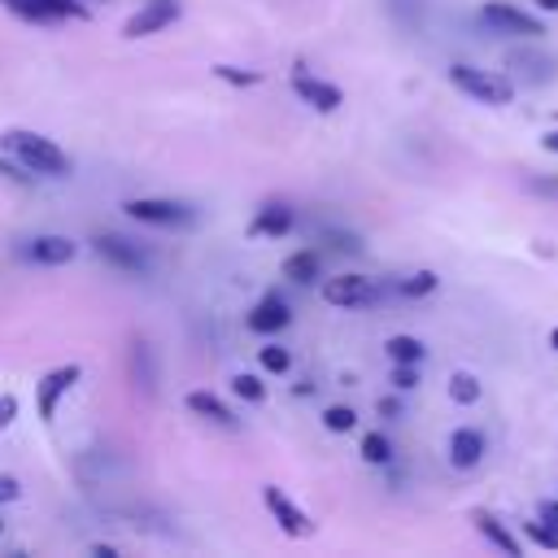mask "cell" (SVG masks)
Masks as SVG:
<instances>
[{"mask_svg":"<svg viewBox=\"0 0 558 558\" xmlns=\"http://www.w3.org/2000/svg\"><path fill=\"white\" fill-rule=\"evenodd\" d=\"M480 17H484V26H493L497 35H527V39H532V35H545V26H541L532 13L514 9V4H501V0L484 4Z\"/></svg>","mask_w":558,"mask_h":558,"instance_id":"obj_10","label":"cell"},{"mask_svg":"<svg viewBox=\"0 0 558 558\" xmlns=\"http://www.w3.org/2000/svg\"><path fill=\"white\" fill-rule=\"evenodd\" d=\"M292 92H296L314 113H336V109L344 105V92H340L336 83L310 74V70H292Z\"/></svg>","mask_w":558,"mask_h":558,"instance_id":"obj_9","label":"cell"},{"mask_svg":"<svg viewBox=\"0 0 558 558\" xmlns=\"http://www.w3.org/2000/svg\"><path fill=\"white\" fill-rule=\"evenodd\" d=\"M22 257L35 262V266H65V262L78 257V244L70 235H35V240H26Z\"/></svg>","mask_w":558,"mask_h":558,"instance_id":"obj_12","label":"cell"},{"mask_svg":"<svg viewBox=\"0 0 558 558\" xmlns=\"http://www.w3.org/2000/svg\"><path fill=\"white\" fill-rule=\"evenodd\" d=\"M541 9H554L558 13V0H541Z\"/></svg>","mask_w":558,"mask_h":558,"instance_id":"obj_38","label":"cell"},{"mask_svg":"<svg viewBox=\"0 0 558 558\" xmlns=\"http://www.w3.org/2000/svg\"><path fill=\"white\" fill-rule=\"evenodd\" d=\"M362 458H366L371 466H384V462L392 458V440H388L384 432H366V436H362Z\"/></svg>","mask_w":558,"mask_h":558,"instance_id":"obj_23","label":"cell"},{"mask_svg":"<svg viewBox=\"0 0 558 558\" xmlns=\"http://www.w3.org/2000/svg\"><path fill=\"white\" fill-rule=\"evenodd\" d=\"M506 70H510L519 83L541 87V83H554L558 57H549V52H541V48H510V52H506Z\"/></svg>","mask_w":558,"mask_h":558,"instance_id":"obj_8","label":"cell"},{"mask_svg":"<svg viewBox=\"0 0 558 558\" xmlns=\"http://www.w3.org/2000/svg\"><path fill=\"white\" fill-rule=\"evenodd\" d=\"M257 362H262V371H270V375H288V371H292V353L279 349V344H262V349H257Z\"/></svg>","mask_w":558,"mask_h":558,"instance_id":"obj_25","label":"cell"},{"mask_svg":"<svg viewBox=\"0 0 558 558\" xmlns=\"http://www.w3.org/2000/svg\"><path fill=\"white\" fill-rule=\"evenodd\" d=\"M0 148L4 153H13L31 174H39V179H65L74 166H70V157H65V148L57 144V140H48V135H39V131H22V126H9V131H0Z\"/></svg>","mask_w":558,"mask_h":558,"instance_id":"obj_1","label":"cell"},{"mask_svg":"<svg viewBox=\"0 0 558 558\" xmlns=\"http://www.w3.org/2000/svg\"><path fill=\"white\" fill-rule=\"evenodd\" d=\"M0 532H4V519H0Z\"/></svg>","mask_w":558,"mask_h":558,"instance_id":"obj_40","label":"cell"},{"mask_svg":"<svg viewBox=\"0 0 558 558\" xmlns=\"http://www.w3.org/2000/svg\"><path fill=\"white\" fill-rule=\"evenodd\" d=\"M318 270H323V262H318L314 248H296V253L283 262V279H288V283H314Z\"/></svg>","mask_w":558,"mask_h":558,"instance_id":"obj_18","label":"cell"},{"mask_svg":"<svg viewBox=\"0 0 558 558\" xmlns=\"http://www.w3.org/2000/svg\"><path fill=\"white\" fill-rule=\"evenodd\" d=\"M96 253H100L109 266L126 270V275H144V270H148V253H144L140 244H131L126 235H96Z\"/></svg>","mask_w":558,"mask_h":558,"instance_id":"obj_11","label":"cell"},{"mask_svg":"<svg viewBox=\"0 0 558 558\" xmlns=\"http://www.w3.org/2000/svg\"><path fill=\"white\" fill-rule=\"evenodd\" d=\"M541 144H545V148H549V153H558V131H549V135H545V140H541Z\"/></svg>","mask_w":558,"mask_h":558,"instance_id":"obj_37","label":"cell"},{"mask_svg":"<svg viewBox=\"0 0 558 558\" xmlns=\"http://www.w3.org/2000/svg\"><path fill=\"white\" fill-rule=\"evenodd\" d=\"M262 501H266V510H270V519L279 523V532H283V536H292V541L314 536V527H318V523H314V519H310V514H305V510H301V506H296L279 484H266V488H262Z\"/></svg>","mask_w":558,"mask_h":558,"instance_id":"obj_5","label":"cell"},{"mask_svg":"<svg viewBox=\"0 0 558 558\" xmlns=\"http://www.w3.org/2000/svg\"><path fill=\"white\" fill-rule=\"evenodd\" d=\"M131 384H135V392H144V397L157 392V362H153L148 340H135V344H131Z\"/></svg>","mask_w":558,"mask_h":558,"instance_id":"obj_17","label":"cell"},{"mask_svg":"<svg viewBox=\"0 0 558 558\" xmlns=\"http://www.w3.org/2000/svg\"><path fill=\"white\" fill-rule=\"evenodd\" d=\"M392 288H384L379 279L371 275H336L323 283V301L327 305H340V310H366V305H379Z\"/></svg>","mask_w":558,"mask_h":558,"instance_id":"obj_3","label":"cell"},{"mask_svg":"<svg viewBox=\"0 0 558 558\" xmlns=\"http://www.w3.org/2000/svg\"><path fill=\"white\" fill-rule=\"evenodd\" d=\"M92 554H96V558H113V554H118V545H92Z\"/></svg>","mask_w":558,"mask_h":558,"instance_id":"obj_36","label":"cell"},{"mask_svg":"<svg viewBox=\"0 0 558 558\" xmlns=\"http://www.w3.org/2000/svg\"><path fill=\"white\" fill-rule=\"evenodd\" d=\"M0 179H9V183H17V187H31L39 174H31L22 161H17V166H13V161H0Z\"/></svg>","mask_w":558,"mask_h":558,"instance_id":"obj_29","label":"cell"},{"mask_svg":"<svg viewBox=\"0 0 558 558\" xmlns=\"http://www.w3.org/2000/svg\"><path fill=\"white\" fill-rule=\"evenodd\" d=\"M436 270H414V275H405V279H397L392 283V292L397 296H410V301H418V296H432L436 292Z\"/></svg>","mask_w":558,"mask_h":558,"instance_id":"obj_20","label":"cell"},{"mask_svg":"<svg viewBox=\"0 0 558 558\" xmlns=\"http://www.w3.org/2000/svg\"><path fill=\"white\" fill-rule=\"evenodd\" d=\"M480 458H484V436H480L475 427H458V432L449 436V462H453L458 471H471Z\"/></svg>","mask_w":558,"mask_h":558,"instance_id":"obj_16","label":"cell"},{"mask_svg":"<svg viewBox=\"0 0 558 558\" xmlns=\"http://www.w3.org/2000/svg\"><path fill=\"white\" fill-rule=\"evenodd\" d=\"M449 397H453L458 405H475V401H480V379L466 375V371H458V375L449 379Z\"/></svg>","mask_w":558,"mask_h":558,"instance_id":"obj_26","label":"cell"},{"mask_svg":"<svg viewBox=\"0 0 558 558\" xmlns=\"http://www.w3.org/2000/svg\"><path fill=\"white\" fill-rule=\"evenodd\" d=\"M292 222H296V214H292L283 201H266V205L253 214L248 235H253V240H279V235L292 231Z\"/></svg>","mask_w":558,"mask_h":558,"instance_id":"obj_13","label":"cell"},{"mask_svg":"<svg viewBox=\"0 0 558 558\" xmlns=\"http://www.w3.org/2000/svg\"><path fill=\"white\" fill-rule=\"evenodd\" d=\"M527 536H532L541 549H558V532H554L549 523H541V519H536V523H527Z\"/></svg>","mask_w":558,"mask_h":558,"instance_id":"obj_30","label":"cell"},{"mask_svg":"<svg viewBox=\"0 0 558 558\" xmlns=\"http://www.w3.org/2000/svg\"><path fill=\"white\" fill-rule=\"evenodd\" d=\"M231 392H235L240 401H248V405H257V401H266V384H262L257 375H248V371H240V375H231Z\"/></svg>","mask_w":558,"mask_h":558,"instance_id":"obj_22","label":"cell"},{"mask_svg":"<svg viewBox=\"0 0 558 558\" xmlns=\"http://www.w3.org/2000/svg\"><path fill=\"white\" fill-rule=\"evenodd\" d=\"M17 497H22L17 475H0V506H4V501H17Z\"/></svg>","mask_w":558,"mask_h":558,"instance_id":"obj_31","label":"cell"},{"mask_svg":"<svg viewBox=\"0 0 558 558\" xmlns=\"http://www.w3.org/2000/svg\"><path fill=\"white\" fill-rule=\"evenodd\" d=\"M323 427H327V432H336V436L353 432V427H357L353 405H327V410H323Z\"/></svg>","mask_w":558,"mask_h":558,"instance_id":"obj_27","label":"cell"},{"mask_svg":"<svg viewBox=\"0 0 558 558\" xmlns=\"http://www.w3.org/2000/svg\"><path fill=\"white\" fill-rule=\"evenodd\" d=\"M418 384V366L414 362H392V388L397 392H410Z\"/></svg>","mask_w":558,"mask_h":558,"instance_id":"obj_28","label":"cell"},{"mask_svg":"<svg viewBox=\"0 0 558 558\" xmlns=\"http://www.w3.org/2000/svg\"><path fill=\"white\" fill-rule=\"evenodd\" d=\"M527 187H532V192H541V196H558V179H532Z\"/></svg>","mask_w":558,"mask_h":558,"instance_id":"obj_33","label":"cell"},{"mask_svg":"<svg viewBox=\"0 0 558 558\" xmlns=\"http://www.w3.org/2000/svg\"><path fill=\"white\" fill-rule=\"evenodd\" d=\"M379 414H388V418L401 414V401H397V397H384V401H379Z\"/></svg>","mask_w":558,"mask_h":558,"instance_id":"obj_35","label":"cell"},{"mask_svg":"<svg viewBox=\"0 0 558 558\" xmlns=\"http://www.w3.org/2000/svg\"><path fill=\"white\" fill-rule=\"evenodd\" d=\"M135 222H148V227H196V209L192 205H183V201H166V196H131L126 205H122Z\"/></svg>","mask_w":558,"mask_h":558,"instance_id":"obj_4","label":"cell"},{"mask_svg":"<svg viewBox=\"0 0 558 558\" xmlns=\"http://www.w3.org/2000/svg\"><path fill=\"white\" fill-rule=\"evenodd\" d=\"M179 17H183V4L179 0H144L140 13H131L122 22V39H148V35L174 26Z\"/></svg>","mask_w":558,"mask_h":558,"instance_id":"obj_7","label":"cell"},{"mask_svg":"<svg viewBox=\"0 0 558 558\" xmlns=\"http://www.w3.org/2000/svg\"><path fill=\"white\" fill-rule=\"evenodd\" d=\"M471 519H475L480 536H488V541H493V545H497L501 554H510V558H519V554H523V549H519V541H514V536H510V532H506V527H501V523H497V519H493L488 510H475Z\"/></svg>","mask_w":558,"mask_h":558,"instance_id":"obj_19","label":"cell"},{"mask_svg":"<svg viewBox=\"0 0 558 558\" xmlns=\"http://www.w3.org/2000/svg\"><path fill=\"white\" fill-rule=\"evenodd\" d=\"M384 353L392 357V362H423V340H414V336H388V344H384Z\"/></svg>","mask_w":558,"mask_h":558,"instance_id":"obj_21","label":"cell"},{"mask_svg":"<svg viewBox=\"0 0 558 558\" xmlns=\"http://www.w3.org/2000/svg\"><path fill=\"white\" fill-rule=\"evenodd\" d=\"M248 331H257V336H279L288 323H292V310H288V301L283 296H266V301H257L253 310H248Z\"/></svg>","mask_w":558,"mask_h":558,"instance_id":"obj_14","label":"cell"},{"mask_svg":"<svg viewBox=\"0 0 558 558\" xmlns=\"http://www.w3.org/2000/svg\"><path fill=\"white\" fill-rule=\"evenodd\" d=\"M13 418H17V397H13V392H4V397H0V427H9Z\"/></svg>","mask_w":558,"mask_h":558,"instance_id":"obj_32","label":"cell"},{"mask_svg":"<svg viewBox=\"0 0 558 558\" xmlns=\"http://www.w3.org/2000/svg\"><path fill=\"white\" fill-rule=\"evenodd\" d=\"M187 410H192L196 418L214 423V427H227V432H235V427H240V418L231 414V405H227L222 397H214L209 388H196V392H187Z\"/></svg>","mask_w":558,"mask_h":558,"instance_id":"obj_15","label":"cell"},{"mask_svg":"<svg viewBox=\"0 0 558 558\" xmlns=\"http://www.w3.org/2000/svg\"><path fill=\"white\" fill-rule=\"evenodd\" d=\"M549 344H554V349H558V327H554V331H549Z\"/></svg>","mask_w":558,"mask_h":558,"instance_id":"obj_39","label":"cell"},{"mask_svg":"<svg viewBox=\"0 0 558 558\" xmlns=\"http://www.w3.org/2000/svg\"><path fill=\"white\" fill-rule=\"evenodd\" d=\"M449 83L480 100V105H510L514 100V83L506 74H493V70H475V65H449Z\"/></svg>","mask_w":558,"mask_h":558,"instance_id":"obj_2","label":"cell"},{"mask_svg":"<svg viewBox=\"0 0 558 558\" xmlns=\"http://www.w3.org/2000/svg\"><path fill=\"white\" fill-rule=\"evenodd\" d=\"M214 78H222V83H231V87H257V83H262V70H240V65L218 61V65H214Z\"/></svg>","mask_w":558,"mask_h":558,"instance_id":"obj_24","label":"cell"},{"mask_svg":"<svg viewBox=\"0 0 558 558\" xmlns=\"http://www.w3.org/2000/svg\"><path fill=\"white\" fill-rule=\"evenodd\" d=\"M541 523H549L558 532V501H541Z\"/></svg>","mask_w":558,"mask_h":558,"instance_id":"obj_34","label":"cell"},{"mask_svg":"<svg viewBox=\"0 0 558 558\" xmlns=\"http://www.w3.org/2000/svg\"><path fill=\"white\" fill-rule=\"evenodd\" d=\"M78 379H83V366H78V362H65V366H52L48 375H39V384H35V410H39V418H44V423H52V418H57L61 397H65Z\"/></svg>","mask_w":558,"mask_h":558,"instance_id":"obj_6","label":"cell"}]
</instances>
